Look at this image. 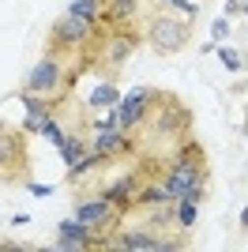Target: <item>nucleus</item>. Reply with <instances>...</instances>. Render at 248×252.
I'll list each match as a JSON object with an SVG mask.
<instances>
[{"label": "nucleus", "mask_w": 248, "mask_h": 252, "mask_svg": "<svg viewBox=\"0 0 248 252\" xmlns=\"http://www.w3.org/2000/svg\"><path fill=\"white\" fill-rule=\"evenodd\" d=\"M151 102H155V87H135V91H128V94L113 105L117 128H121V132L139 128V125L147 121V105H151Z\"/></svg>", "instance_id": "423d86ee"}, {"label": "nucleus", "mask_w": 248, "mask_h": 252, "mask_svg": "<svg viewBox=\"0 0 248 252\" xmlns=\"http://www.w3.org/2000/svg\"><path fill=\"white\" fill-rule=\"evenodd\" d=\"M68 11H75L83 19H98V15H102V0H72Z\"/></svg>", "instance_id": "6ab92c4d"}, {"label": "nucleus", "mask_w": 248, "mask_h": 252, "mask_svg": "<svg viewBox=\"0 0 248 252\" xmlns=\"http://www.w3.org/2000/svg\"><path fill=\"white\" fill-rule=\"evenodd\" d=\"M245 11V0H226V15H241Z\"/></svg>", "instance_id": "bb28decb"}, {"label": "nucleus", "mask_w": 248, "mask_h": 252, "mask_svg": "<svg viewBox=\"0 0 248 252\" xmlns=\"http://www.w3.org/2000/svg\"><path fill=\"white\" fill-rule=\"evenodd\" d=\"M94 38V19H83V15H75V11H64L61 19L53 23V34L49 42H45V49H87Z\"/></svg>", "instance_id": "f03ea898"}, {"label": "nucleus", "mask_w": 248, "mask_h": 252, "mask_svg": "<svg viewBox=\"0 0 248 252\" xmlns=\"http://www.w3.org/2000/svg\"><path fill=\"white\" fill-rule=\"evenodd\" d=\"M132 147H135V139L128 136V132H121V128H113V132H98L94 143H91V151L98 158H121V155H128Z\"/></svg>", "instance_id": "6e6552de"}, {"label": "nucleus", "mask_w": 248, "mask_h": 252, "mask_svg": "<svg viewBox=\"0 0 248 252\" xmlns=\"http://www.w3.org/2000/svg\"><path fill=\"white\" fill-rule=\"evenodd\" d=\"M165 4L181 8V11H185V19H192V15H196V4H188V0H165Z\"/></svg>", "instance_id": "a878e982"}, {"label": "nucleus", "mask_w": 248, "mask_h": 252, "mask_svg": "<svg viewBox=\"0 0 248 252\" xmlns=\"http://www.w3.org/2000/svg\"><path fill=\"white\" fill-rule=\"evenodd\" d=\"M38 136H45V139H49V143H61V139H64V132H61V125H57V117H45V121H41V128H38Z\"/></svg>", "instance_id": "412c9836"}, {"label": "nucleus", "mask_w": 248, "mask_h": 252, "mask_svg": "<svg viewBox=\"0 0 248 252\" xmlns=\"http://www.w3.org/2000/svg\"><path fill=\"white\" fill-rule=\"evenodd\" d=\"M94 128H98V132H113V128H117V113L98 117V121H94Z\"/></svg>", "instance_id": "393cba45"}, {"label": "nucleus", "mask_w": 248, "mask_h": 252, "mask_svg": "<svg viewBox=\"0 0 248 252\" xmlns=\"http://www.w3.org/2000/svg\"><path fill=\"white\" fill-rule=\"evenodd\" d=\"M135 34H121V31H113L109 38H105V45H102V57L109 64H124L128 57H132V49H135Z\"/></svg>", "instance_id": "9b49d317"}, {"label": "nucleus", "mask_w": 248, "mask_h": 252, "mask_svg": "<svg viewBox=\"0 0 248 252\" xmlns=\"http://www.w3.org/2000/svg\"><path fill=\"white\" fill-rule=\"evenodd\" d=\"M241 230H248V207L241 211Z\"/></svg>", "instance_id": "cd10ccee"}, {"label": "nucleus", "mask_w": 248, "mask_h": 252, "mask_svg": "<svg viewBox=\"0 0 248 252\" xmlns=\"http://www.w3.org/2000/svg\"><path fill=\"white\" fill-rule=\"evenodd\" d=\"M109 249H124V252H162V233H117V241H109Z\"/></svg>", "instance_id": "9d476101"}, {"label": "nucleus", "mask_w": 248, "mask_h": 252, "mask_svg": "<svg viewBox=\"0 0 248 252\" xmlns=\"http://www.w3.org/2000/svg\"><path fill=\"white\" fill-rule=\"evenodd\" d=\"M23 185H27V192H31V196H38V200L53 196V189H49V185H38V181H23Z\"/></svg>", "instance_id": "b1692460"}, {"label": "nucleus", "mask_w": 248, "mask_h": 252, "mask_svg": "<svg viewBox=\"0 0 248 252\" xmlns=\"http://www.w3.org/2000/svg\"><path fill=\"white\" fill-rule=\"evenodd\" d=\"M72 79H75V72L64 75V64L57 61V53H45L31 68V75H27V91H31V94H41V98H57V94L68 91Z\"/></svg>", "instance_id": "f257e3e1"}, {"label": "nucleus", "mask_w": 248, "mask_h": 252, "mask_svg": "<svg viewBox=\"0 0 248 252\" xmlns=\"http://www.w3.org/2000/svg\"><path fill=\"white\" fill-rule=\"evenodd\" d=\"M102 162H105V158H98V155H94V151H87V155H83V158H75L72 166H68V181H79L83 173H87V169H98V166H102Z\"/></svg>", "instance_id": "a211bd4d"}, {"label": "nucleus", "mask_w": 248, "mask_h": 252, "mask_svg": "<svg viewBox=\"0 0 248 252\" xmlns=\"http://www.w3.org/2000/svg\"><path fill=\"white\" fill-rule=\"evenodd\" d=\"M245 15H248V0H245Z\"/></svg>", "instance_id": "c85d7f7f"}, {"label": "nucleus", "mask_w": 248, "mask_h": 252, "mask_svg": "<svg viewBox=\"0 0 248 252\" xmlns=\"http://www.w3.org/2000/svg\"><path fill=\"white\" fill-rule=\"evenodd\" d=\"M132 11H135V0H109V8H102V15H98V19L109 23V27H117V23L128 19Z\"/></svg>", "instance_id": "4468645a"}, {"label": "nucleus", "mask_w": 248, "mask_h": 252, "mask_svg": "<svg viewBox=\"0 0 248 252\" xmlns=\"http://www.w3.org/2000/svg\"><path fill=\"white\" fill-rule=\"evenodd\" d=\"M165 189H169V196L173 200H196L203 196V166H196V162H173L169 166V173H165Z\"/></svg>", "instance_id": "20e7f679"}, {"label": "nucleus", "mask_w": 248, "mask_h": 252, "mask_svg": "<svg viewBox=\"0 0 248 252\" xmlns=\"http://www.w3.org/2000/svg\"><path fill=\"white\" fill-rule=\"evenodd\" d=\"M15 98H19V102H23V109H27V125H23V128H27V132H38V128H41V121H45V117L53 113V109H49V102H45L41 94H31V91H19Z\"/></svg>", "instance_id": "f8f14e48"}, {"label": "nucleus", "mask_w": 248, "mask_h": 252, "mask_svg": "<svg viewBox=\"0 0 248 252\" xmlns=\"http://www.w3.org/2000/svg\"><path fill=\"white\" fill-rule=\"evenodd\" d=\"M177 162H196V166H203V151H199V143H188V147L177 155Z\"/></svg>", "instance_id": "5701e85b"}, {"label": "nucleus", "mask_w": 248, "mask_h": 252, "mask_svg": "<svg viewBox=\"0 0 248 252\" xmlns=\"http://www.w3.org/2000/svg\"><path fill=\"white\" fill-rule=\"evenodd\" d=\"M57 151H61V158H64V166H72L75 158H83L87 151H91V143L83 136H64L61 143H57Z\"/></svg>", "instance_id": "ddd939ff"}, {"label": "nucleus", "mask_w": 248, "mask_h": 252, "mask_svg": "<svg viewBox=\"0 0 248 252\" xmlns=\"http://www.w3.org/2000/svg\"><path fill=\"white\" fill-rule=\"evenodd\" d=\"M57 249H64V252H72V249H87V245H94V230L87 226V222H79V219H68V222H61V230H57Z\"/></svg>", "instance_id": "1a4fd4ad"}, {"label": "nucleus", "mask_w": 248, "mask_h": 252, "mask_svg": "<svg viewBox=\"0 0 248 252\" xmlns=\"http://www.w3.org/2000/svg\"><path fill=\"white\" fill-rule=\"evenodd\" d=\"M27 173V143L19 132L0 125V181H19Z\"/></svg>", "instance_id": "39448f33"}, {"label": "nucleus", "mask_w": 248, "mask_h": 252, "mask_svg": "<svg viewBox=\"0 0 248 252\" xmlns=\"http://www.w3.org/2000/svg\"><path fill=\"white\" fill-rule=\"evenodd\" d=\"M173 222L181 230H192V226H196V200H185V196H181V200L173 203Z\"/></svg>", "instance_id": "dca6fc26"}, {"label": "nucleus", "mask_w": 248, "mask_h": 252, "mask_svg": "<svg viewBox=\"0 0 248 252\" xmlns=\"http://www.w3.org/2000/svg\"><path fill=\"white\" fill-rule=\"evenodd\" d=\"M218 61H222V68H229V72H241L245 64H241V53L229 49V45H218Z\"/></svg>", "instance_id": "aec40b11"}, {"label": "nucleus", "mask_w": 248, "mask_h": 252, "mask_svg": "<svg viewBox=\"0 0 248 252\" xmlns=\"http://www.w3.org/2000/svg\"><path fill=\"white\" fill-rule=\"evenodd\" d=\"M121 215H124V211L117 207V203H109L105 196H98V200H79V207H75V219L87 222L94 233H98V230H113Z\"/></svg>", "instance_id": "0eeeda50"}, {"label": "nucleus", "mask_w": 248, "mask_h": 252, "mask_svg": "<svg viewBox=\"0 0 248 252\" xmlns=\"http://www.w3.org/2000/svg\"><path fill=\"white\" fill-rule=\"evenodd\" d=\"M87 102H91L94 109H105V105H117V102H121V91H117L113 83H98V87L91 91V98H87Z\"/></svg>", "instance_id": "2eb2a0df"}, {"label": "nucleus", "mask_w": 248, "mask_h": 252, "mask_svg": "<svg viewBox=\"0 0 248 252\" xmlns=\"http://www.w3.org/2000/svg\"><path fill=\"white\" fill-rule=\"evenodd\" d=\"M226 38H229V19H215V23H211V42L222 45Z\"/></svg>", "instance_id": "4be33fe9"}, {"label": "nucleus", "mask_w": 248, "mask_h": 252, "mask_svg": "<svg viewBox=\"0 0 248 252\" xmlns=\"http://www.w3.org/2000/svg\"><path fill=\"white\" fill-rule=\"evenodd\" d=\"M162 200H173V196H169V189H165V181H162V185L143 189L139 196H132V207H151V203H162Z\"/></svg>", "instance_id": "f3484780"}, {"label": "nucleus", "mask_w": 248, "mask_h": 252, "mask_svg": "<svg viewBox=\"0 0 248 252\" xmlns=\"http://www.w3.org/2000/svg\"><path fill=\"white\" fill-rule=\"evenodd\" d=\"M147 42L155 45L158 53H165V57L181 53L188 45V19L177 23V19H165V15H155L151 27H147Z\"/></svg>", "instance_id": "7ed1b4c3"}]
</instances>
